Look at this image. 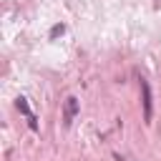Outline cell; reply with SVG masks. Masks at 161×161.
Masks as SVG:
<instances>
[{
	"instance_id": "cell-4",
	"label": "cell",
	"mask_w": 161,
	"mask_h": 161,
	"mask_svg": "<svg viewBox=\"0 0 161 161\" xmlns=\"http://www.w3.org/2000/svg\"><path fill=\"white\" fill-rule=\"evenodd\" d=\"M58 33H63V25H55V28L50 30V35H58Z\"/></svg>"
},
{
	"instance_id": "cell-3",
	"label": "cell",
	"mask_w": 161,
	"mask_h": 161,
	"mask_svg": "<svg viewBox=\"0 0 161 161\" xmlns=\"http://www.w3.org/2000/svg\"><path fill=\"white\" fill-rule=\"evenodd\" d=\"M18 111H23V113L28 116V123H30V128H38V123H35V116L30 113V108H28L25 98H18Z\"/></svg>"
},
{
	"instance_id": "cell-2",
	"label": "cell",
	"mask_w": 161,
	"mask_h": 161,
	"mask_svg": "<svg viewBox=\"0 0 161 161\" xmlns=\"http://www.w3.org/2000/svg\"><path fill=\"white\" fill-rule=\"evenodd\" d=\"M75 113H78V101H75L73 96H68V98H65V113H63V121H65V126H70V123H73Z\"/></svg>"
},
{
	"instance_id": "cell-1",
	"label": "cell",
	"mask_w": 161,
	"mask_h": 161,
	"mask_svg": "<svg viewBox=\"0 0 161 161\" xmlns=\"http://www.w3.org/2000/svg\"><path fill=\"white\" fill-rule=\"evenodd\" d=\"M141 96H143V118L151 121V88L146 78H141Z\"/></svg>"
}]
</instances>
